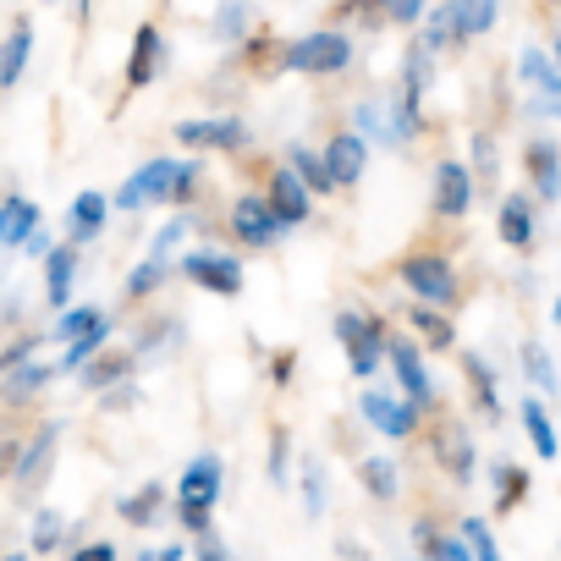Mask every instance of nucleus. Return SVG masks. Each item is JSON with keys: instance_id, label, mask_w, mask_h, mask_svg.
<instances>
[{"instance_id": "obj_20", "label": "nucleus", "mask_w": 561, "mask_h": 561, "mask_svg": "<svg viewBox=\"0 0 561 561\" xmlns=\"http://www.w3.org/2000/svg\"><path fill=\"white\" fill-rule=\"evenodd\" d=\"M56 380V364H18V369H7V380H0V402L7 408H23V402H34L45 386Z\"/></svg>"}, {"instance_id": "obj_16", "label": "nucleus", "mask_w": 561, "mask_h": 561, "mask_svg": "<svg viewBox=\"0 0 561 561\" xmlns=\"http://www.w3.org/2000/svg\"><path fill=\"white\" fill-rule=\"evenodd\" d=\"M160 67H165V39H160V28H154V23H144V28L133 34L127 89H144V83H154V78H160Z\"/></svg>"}, {"instance_id": "obj_33", "label": "nucleus", "mask_w": 561, "mask_h": 561, "mask_svg": "<svg viewBox=\"0 0 561 561\" xmlns=\"http://www.w3.org/2000/svg\"><path fill=\"white\" fill-rule=\"evenodd\" d=\"M287 165H293V171H298L314 193H331V187H336L331 160H325V154H314V149H304V144H293V149H287Z\"/></svg>"}, {"instance_id": "obj_39", "label": "nucleus", "mask_w": 561, "mask_h": 561, "mask_svg": "<svg viewBox=\"0 0 561 561\" xmlns=\"http://www.w3.org/2000/svg\"><path fill=\"white\" fill-rule=\"evenodd\" d=\"M165 275H171V259H144V264H133V275H127V298H149V293H160L165 287Z\"/></svg>"}, {"instance_id": "obj_38", "label": "nucleus", "mask_w": 561, "mask_h": 561, "mask_svg": "<svg viewBox=\"0 0 561 561\" xmlns=\"http://www.w3.org/2000/svg\"><path fill=\"white\" fill-rule=\"evenodd\" d=\"M111 314L105 309H61V320H56V331H50V342H78V336H89V331H100Z\"/></svg>"}, {"instance_id": "obj_54", "label": "nucleus", "mask_w": 561, "mask_h": 561, "mask_svg": "<svg viewBox=\"0 0 561 561\" xmlns=\"http://www.w3.org/2000/svg\"><path fill=\"white\" fill-rule=\"evenodd\" d=\"M293 369H298L293 353H275V358H270V380H275V386H293Z\"/></svg>"}, {"instance_id": "obj_58", "label": "nucleus", "mask_w": 561, "mask_h": 561, "mask_svg": "<svg viewBox=\"0 0 561 561\" xmlns=\"http://www.w3.org/2000/svg\"><path fill=\"white\" fill-rule=\"evenodd\" d=\"M28 556H34V550H12V556H0V561H28Z\"/></svg>"}, {"instance_id": "obj_31", "label": "nucleus", "mask_w": 561, "mask_h": 561, "mask_svg": "<svg viewBox=\"0 0 561 561\" xmlns=\"http://www.w3.org/2000/svg\"><path fill=\"white\" fill-rule=\"evenodd\" d=\"M484 473H490V484H495V512H512V506L528 495V468H517V462L501 457V462H490Z\"/></svg>"}, {"instance_id": "obj_1", "label": "nucleus", "mask_w": 561, "mask_h": 561, "mask_svg": "<svg viewBox=\"0 0 561 561\" xmlns=\"http://www.w3.org/2000/svg\"><path fill=\"white\" fill-rule=\"evenodd\" d=\"M193 187H198V160H149L122 182L116 209L138 215L144 204H187Z\"/></svg>"}, {"instance_id": "obj_37", "label": "nucleus", "mask_w": 561, "mask_h": 561, "mask_svg": "<svg viewBox=\"0 0 561 561\" xmlns=\"http://www.w3.org/2000/svg\"><path fill=\"white\" fill-rule=\"evenodd\" d=\"M248 23H253V7H248V0H220L215 34H220L226 45H242V39H248Z\"/></svg>"}, {"instance_id": "obj_2", "label": "nucleus", "mask_w": 561, "mask_h": 561, "mask_svg": "<svg viewBox=\"0 0 561 561\" xmlns=\"http://www.w3.org/2000/svg\"><path fill=\"white\" fill-rule=\"evenodd\" d=\"M220 490H226V462L215 451H198L182 468V479H176V523L187 534H204L209 517H215V506H220Z\"/></svg>"}, {"instance_id": "obj_60", "label": "nucleus", "mask_w": 561, "mask_h": 561, "mask_svg": "<svg viewBox=\"0 0 561 561\" xmlns=\"http://www.w3.org/2000/svg\"><path fill=\"white\" fill-rule=\"evenodd\" d=\"M550 314H556V325H561V298H556V309H550Z\"/></svg>"}, {"instance_id": "obj_34", "label": "nucleus", "mask_w": 561, "mask_h": 561, "mask_svg": "<svg viewBox=\"0 0 561 561\" xmlns=\"http://www.w3.org/2000/svg\"><path fill=\"white\" fill-rule=\"evenodd\" d=\"M408 325H413V331H419V336H424L430 347H440V353H446V347L457 342L451 320H446L440 309H430V304H413V309H408Z\"/></svg>"}, {"instance_id": "obj_5", "label": "nucleus", "mask_w": 561, "mask_h": 561, "mask_svg": "<svg viewBox=\"0 0 561 561\" xmlns=\"http://www.w3.org/2000/svg\"><path fill=\"white\" fill-rule=\"evenodd\" d=\"M336 342H342V353H347V364H353L358 380H369L380 364H391V336H386V325L369 320V314H358V309H342V314H336Z\"/></svg>"}, {"instance_id": "obj_3", "label": "nucleus", "mask_w": 561, "mask_h": 561, "mask_svg": "<svg viewBox=\"0 0 561 561\" xmlns=\"http://www.w3.org/2000/svg\"><path fill=\"white\" fill-rule=\"evenodd\" d=\"M280 72H304V78H336L353 67V39L336 34V28H320V34H304L293 45H280L275 56Z\"/></svg>"}, {"instance_id": "obj_32", "label": "nucleus", "mask_w": 561, "mask_h": 561, "mask_svg": "<svg viewBox=\"0 0 561 561\" xmlns=\"http://www.w3.org/2000/svg\"><path fill=\"white\" fill-rule=\"evenodd\" d=\"M523 430H528V446H534L545 462L561 451V440H556V430H550V413H545V402H539V397H523Z\"/></svg>"}, {"instance_id": "obj_7", "label": "nucleus", "mask_w": 561, "mask_h": 561, "mask_svg": "<svg viewBox=\"0 0 561 561\" xmlns=\"http://www.w3.org/2000/svg\"><path fill=\"white\" fill-rule=\"evenodd\" d=\"M182 275L193 280V287L215 293V298H237L242 293V259L220 253V248H193L182 253Z\"/></svg>"}, {"instance_id": "obj_22", "label": "nucleus", "mask_w": 561, "mask_h": 561, "mask_svg": "<svg viewBox=\"0 0 561 561\" xmlns=\"http://www.w3.org/2000/svg\"><path fill=\"white\" fill-rule=\"evenodd\" d=\"M517 72H523V83L539 94V100H561V61L550 56V50H523L517 56Z\"/></svg>"}, {"instance_id": "obj_30", "label": "nucleus", "mask_w": 561, "mask_h": 561, "mask_svg": "<svg viewBox=\"0 0 561 561\" xmlns=\"http://www.w3.org/2000/svg\"><path fill=\"white\" fill-rule=\"evenodd\" d=\"M446 7H451V18H457V34H462V39L490 34V28H495V18H501V0H446Z\"/></svg>"}, {"instance_id": "obj_48", "label": "nucleus", "mask_w": 561, "mask_h": 561, "mask_svg": "<svg viewBox=\"0 0 561 561\" xmlns=\"http://www.w3.org/2000/svg\"><path fill=\"white\" fill-rule=\"evenodd\" d=\"M473 171L490 182L495 176V138L490 133H473Z\"/></svg>"}, {"instance_id": "obj_10", "label": "nucleus", "mask_w": 561, "mask_h": 561, "mask_svg": "<svg viewBox=\"0 0 561 561\" xmlns=\"http://www.w3.org/2000/svg\"><path fill=\"white\" fill-rule=\"evenodd\" d=\"M176 144L182 149H248L253 133L237 116H198V122H176Z\"/></svg>"}, {"instance_id": "obj_52", "label": "nucleus", "mask_w": 561, "mask_h": 561, "mask_svg": "<svg viewBox=\"0 0 561 561\" xmlns=\"http://www.w3.org/2000/svg\"><path fill=\"white\" fill-rule=\"evenodd\" d=\"M67 561H122V550H116L111 539H89V545H78Z\"/></svg>"}, {"instance_id": "obj_9", "label": "nucleus", "mask_w": 561, "mask_h": 561, "mask_svg": "<svg viewBox=\"0 0 561 561\" xmlns=\"http://www.w3.org/2000/svg\"><path fill=\"white\" fill-rule=\"evenodd\" d=\"M358 413H364L380 435H391V440H408V435L424 424V408H419V402L386 397V391H364V397H358Z\"/></svg>"}, {"instance_id": "obj_23", "label": "nucleus", "mask_w": 561, "mask_h": 561, "mask_svg": "<svg viewBox=\"0 0 561 561\" xmlns=\"http://www.w3.org/2000/svg\"><path fill=\"white\" fill-rule=\"evenodd\" d=\"M413 539H419V550H424L430 561H479L473 545H468V534H440L430 517L413 523Z\"/></svg>"}, {"instance_id": "obj_53", "label": "nucleus", "mask_w": 561, "mask_h": 561, "mask_svg": "<svg viewBox=\"0 0 561 561\" xmlns=\"http://www.w3.org/2000/svg\"><path fill=\"white\" fill-rule=\"evenodd\" d=\"M34 347H39V336H18L7 353H0V375H7V369H18V364H28V358H34Z\"/></svg>"}, {"instance_id": "obj_50", "label": "nucleus", "mask_w": 561, "mask_h": 561, "mask_svg": "<svg viewBox=\"0 0 561 561\" xmlns=\"http://www.w3.org/2000/svg\"><path fill=\"white\" fill-rule=\"evenodd\" d=\"M100 408H111V413H122V408H138V386H133V380H122V386L100 391Z\"/></svg>"}, {"instance_id": "obj_55", "label": "nucleus", "mask_w": 561, "mask_h": 561, "mask_svg": "<svg viewBox=\"0 0 561 561\" xmlns=\"http://www.w3.org/2000/svg\"><path fill=\"white\" fill-rule=\"evenodd\" d=\"M50 248H56V242H50V231H45V226H39V231H34L28 242H23V253H34V259H45Z\"/></svg>"}, {"instance_id": "obj_27", "label": "nucleus", "mask_w": 561, "mask_h": 561, "mask_svg": "<svg viewBox=\"0 0 561 561\" xmlns=\"http://www.w3.org/2000/svg\"><path fill=\"white\" fill-rule=\"evenodd\" d=\"M462 375H468V391H473V402H479V413L495 424L501 419V391H495V369L479 358V353H462Z\"/></svg>"}, {"instance_id": "obj_29", "label": "nucleus", "mask_w": 561, "mask_h": 561, "mask_svg": "<svg viewBox=\"0 0 561 561\" xmlns=\"http://www.w3.org/2000/svg\"><path fill=\"white\" fill-rule=\"evenodd\" d=\"M116 512H122V523H133V528H154V523L165 517V484H144L138 495H122Z\"/></svg>"}, {"instance_id": "obj_6", "label": "nucleus", "mask_w": 561, "mask_h": 561, "mask_svg": "<svg viewBox=\"0 0 561 561\" xmlns=\"http://www.w3.org/2000/svg\"><path fill=\"white\" fill-rule=\"evenodd\" d=\"M287 231H293V226H287V215L270 204V193H264V198L248 193V198L231 204V237H237L242 248H275Z\"/></svg>"}, {"instance_id": "obj_18", "label": "nucleus", "mask_w": 561, "mask_h": 561, "mask_svg": "<svg viewBox=\"0 0 561 561\" xmlns=\"http://www.w3.org/2000/svg\"><path fill=\"white\" fill-rule=\"evenodd\" d=\"M325 160L336 171V187H353L364 176V165H369V138L364 133H336L331 149H325Z\"/></svg>"}, {"instance_id": "obj_14", "label": "nucleus", "mask_w": 561, "mask_h": 561, "mask_svg": "<svg viewBox=\"0 0 561 561\" xmlns=\"http://www.w3.org/2000/svg\"><path fill=\"white\" fill-rule=\"evenodd\" d=\"M468 204H473V176H468V165H462V160H440V165H435V215L457 220V215H468Z\"/></svg>"}, {"instance_id": "obj_25", "label": "nucleus", "mask_w": 561, "mask_h": 561, "mask_svg": "<svg viewBox=\"0 0 561 561\" xmlns=\"http://www.w3.org/2000/svg\"><path fill=\"white\" fill-rule=\"evenodd\" d=\"M133 364H138V353H116V347H105V353H94L78 375H83L89 391H111V386H122V380L133 375Z\"/></svg>"}, {"instance_id": "obj_15", "label": "nucleus", "mask_w": 561, "mask_h": 561, "mask_svg": "<svg viewBox=\"0 0 561 561\" xmlns=\"http://www.w3.org/2000/svg\"><path fill=\"white\" fill-rule=\"evenodd\" d=\"M78 242L72 248H50L45 253V304L50 309H67L72 304V287H78Z\"/></svg>"}, {"instance_id": "obj_45", "label": "nucleus", "mask_w": 561, "mask_h": 561, "mask_svg": "<svg viewBox=\"0 0 561 561\" xmlns=\"http://www.w3.org/2000/svg\"><path fill=\"white\" fill-rule=\"evenodd\" d=\"M304 506H309V517L325 512V468H320L314 457L304 462Z\"/></svg>"}, {"instance_id": "obj_40", "label": "nucleus", "mask_w": 561, "mask_h": 561, "mask_svg": "<svg viewBox=\"0 0 561 561\" xmlns=\"http://www.w3.org/2000/svg\"><path fill=\"white\" fill-rule=\"evenodd\" d=\"M67 539V523H61V512H50V506H39L34 512V556H56V545Z\"/></svg>"}, {"instance_id": "obj_13", "label": "nucleus", "mask_w": 561, "mask_h": 561, "mask_svg": "<svg viewBox=\"0 0 561 561\" xmlns=\"http://www.w3.org/2000/svg\"><path fill=\"white\" fill-rule=\"evenodd\" d=\"M523 171H528L539 204H556V198H561V149H556L550 138H528V149H523Z\"/></svg>"}, {"instance_id": "obj_47", "label": "nucleus", "mask_w": 561, "mask_h": 561, "mask_svg": "<svg viewBox=\"0 0 561 561\" xmlns=\"http://www.w3.org/2000/svg\"><path fill=\"white\" fill-rule=\"evenodd\" d=\"M353 116H358V133H364V138H380V144H391V127H386L380 105H358Z\"/></svg>"}, {"instance_id": "obj_42", "label": "nucleus", "mask_w": 561, "mask_h": 561, "mask_svg": "<svg viewBox=\"0 0 561 561\" xmlns=\"http://www.w3.org/2000/svg\"><path fill=\"white\" fill-rule=\"evenodd\" d=\"M105 342H111V320L100 325V331H89V336H78V342H67V353H61V369H83L94 353H105Z\"/></svg>"}, {"instance_id": "obj_12", "label": "nucleus", "mask_w": 561, "mask_h": 561, "mask_svg": "<svg viewBox=\"0 0 561 561\" xmlns=\"http://www.w3.org/2000/svg\"><path fill=\"white\" fill-rule=\"evenodd\" d=\"M56 440H61V424H39V430H34V440L23 446V457H18V468H12L18 495H34V490H39V479H45L50 462H56Z\"/></svg>"}, {"instance_id": "obj_4", "label": "nucleus", "mask_w": 561, "mask_h": 561, "mask_svg": "<svg viewBox=\"0 0 561 561\" xmlns=\"http://www.w3.org/2000/svg\"><path fill=\"white\" fill-rule=\"evenodd\" d=\"M397 275H402V287H408L419 304H430V309H451V304L462 298L457 264H451L446 253H408Z\"/></svg>"}, {"instance_id": "obj_8", "label": "nucleus", "mask_w": 561, "mask_h": 561, "mask_svg": "<svg viewBox=\"0 0 561 561\" xmlns=\"http://www.w3.org/2000/svg\"><path fill=\"white\" fill-rule=\"evenodd\" d=\"M391 375H397V386H402V397H408V402H419L424 413H435V408H440L435 380H430V369H424V353H419L408 336H391Z\"/></svg>"}, {"instance_id": "obj_51", "label": "nucleus", "mask_w": 561, "mask_h": 561, "mask_svg": "<svg viewBox=\"0 0 561 561\" xmlns=\"http://www.w3.org/2000/svg\"><path fill=\"white\" fill-rule=\"evenodd\" d=\"M193 556H198V561H237V556L226 550V539H220V534H209V528L198 534V545H193Z\"/></svg>"}, {"instance_id": "obj_56", "label": "nucleus", "mask_w": 561, "mask_h": 561, "mask_svg": "<svg viewBox=\"0 0 561 561\" xmlns=\"http://www.w3.org/2000/svg\"><path fill=\"white\" fill-rule=\"evenodd\" d=\"M182 556H187L182 545H160V550H144L138 561H182Z\"/></svg>"}, {"instance_id": "obj_59", "label": "nucleus", "mask_w": 561, "mask_h": 561, "mask_svg": "<svg viewBox=\"0 0 561 561\" xmlns=\"http://www.w3.org/2000/svg\"><path fill=\"white\" fill-rule=\"evenodd\" d=\"M550 56H556V61H561V28H556V39H550Z\"/></svg>"}, {"instance_id": "obj_41", "label": "nucleus", "mask_w": 561, "mask_h": 561, "mask_svg": "<svg viewBox=\"0 0 561 561\" xmlns=\"http://www.w3.org/2000/svg\"><path fill=\"white\" fill-rule=\"evenodd\" d=\"M419 39H424L435 56H440V50H451V45L462 39V34H457V18H451V7H446V0H440V12H430V28H424Z\"/></svg>"}, {"instance_id": "obj_43", "label": "nucleus", "mask_w": 561, "mask_h": 561, "mask_svg": "<svg viewBox=\"0 0 561 561\" xmlns=\"http://www.w3.org/2000/svg\"><path fill=\"white\" fill-rule=\"evenodd\" d=\"M187 226H193L187 215H171V220H165V226H160V231L149 237V253H154V259H171V253L182 248V237H187Z\"/></svg>"}, {"instance_id": "obj_19", "label": "nucleus", "mask_w": 561, "mask_h": 561, "mask_svg": "<svg viewBox=\"0 0 561 561\" xmlns=\"http://www.w3.org/2000/svg\"><path fill=\"white\" fill-rule=\"evenodd\" d=\"M116 209V198H105V193H78L72 198V209H67V226H72V242L83 248V242H94L100 231H105V215Z\"/></svg>"}, {"instance_id": "obj_49", "label": "nucleus", "mask_w": 561, "mask_h": 561, "mask_svg": "<svg viewBox=\"0 0 561 561\" xmlns=\"http://www.w3.org/2000/svg\"><path fill=\"white\" fill-rule=\"evenodd\" d=\"M424 7H430V0H386V12H391L397 28H413V23L424 18Z\"/></svg>"}, {"instance_id": "obj_21", "label": "nucleus", "mask_w": 561, "mask_h": 561, "mask_svg": "<svg viewBox=\"0 0 561 561\" xmlns=\"http://www.w3.org/2000/svg\"><path fill=\"white\" fill-rule=\"evenodd\" d=\"M534 204H528V193H506L501 198V215H495V231H501V242L506 248H528L534 242Z\"/></svg>"}, {"instance_id": "obj_36", "label": "nucleus", "mask_w": 561, "mask_h": 561, "mask_svg": "<svg viewBox=\"0 0 561 561\" xmlns=\"http://www.w3.org/2000/svg\"><path fill=\"white\" fill-rule=\"evenodd\" d=\"M358 479H364V490H369L375 501H397V490H402V473H397L391 457H369V462L358 468Z\"/></svg>"}, {"instance_id": "obj_24", "label": "nucleus", "mask_w": 561, "mask_h": 561, "mask_svg": "<svg viewBox=\"0 0 561 561\" xmlns=\"http://www.w3.org/2000/svg\"><path fill=\"white\" fill-rule=\"evenodd\" d=\"M39 226H45L39 220V204H28L23 193H12L7 204H0V242H7V248H23Z\"/></svg>"}, {"instance_id": "obj_61", "label": "nucleus", "mask_w": 561, "mask_h": 561, "mask_svg": "<svg viewBox=\"0 0 561 561\" xmlns=\"http://www.w3.org/2000/svg\"><path fill=\"white\" fill-rule=\"evenodd\" d=\"M413 561H430V556H413Z\"/></svg>"}, {"instance_id": "obj_44", "label": "nucleus", "mask_w": 561, "mask_h": 561, "mask_svg": "<svg viewBox=\"0 0 561 561\" xmlns=\"http://www.w3.org/2000/svg\"><path fill=\"white\" fill-rule=\"evenodd\" d=\"M462 534H468V545H473V556H479V561H506L484 517H462Z\"/></svg>"}, {"instance_id": "obj_62", "label": "nucleus", "mask_w": 561, "mask_h": 561, "mask_svg": "<svg viewBox=\"0 0 561 561\" xmlns=\"http://www.w3.org/2000/svg\"><path fill=\"white\" fill-rule=\"evenodd\" d=\"M45 7H50V0H45Z\"/></svg>"}, {"instance_id": "obj_57", "label": "nucleus", "mask_w": 561, "mask_h": 561, "mask_svg": "<svg viewBox=\"0 0 561 561\" xmlns=\"http://www.w3.org/2000/svg\"><path fill=\"white\" fill-rule=\"evenodd\" d=\"M342 561H369V556H364L358 545H347V539H342Z\"/></svg>"}, {"instance_id": "obj_17", "label": "nucleus", "mask_w": 561, "mask_h": 561, "mask_svg": "<svg viewBox=\"0 0 561 561\" xmlns=\"http://www.w3.org/2000/svg\"><path fill=\"white\" fill-rule=\"evenodd\" d=\"M309 193H314V187H309L293 165H280V171L270 176V204H275L280 215H287V226H304V220H309V209H314V204H309Z\"/></svg>"}, {"instance_id": "obj_35", "label": "nucleus", "mask_w": 561, "mask_h": 561, "mask_svg": "<svg viewBox=\"0 0 561 561\" xmlns=\"http://www.w3.org/2000/svg\"><path fill=\"white\" fill-rule=\"evenodd\" d=\"M523 375L528 386H539L545 397H561V375H556V358L539 347V342H523Z\"/></svg>"}, {"instance_id": "obj_28", "label": "nucleus", "mask_w": 561, "mask_h": 561, "mask_svg": "<svg viewBox=\"0 0 561 561\" xmlns=\"http://www.w3.org/2000/svg\"><path fill=\"white\" fill-rule=\"evenodd\" d=\"M182 320L176 314H160V320H149V325H138V336H133V353L138 358H154V353H171V347H182Z\"/></svg>"}, {"instance_id": "obj_46", "label": "nucleus", "mask_w": 561, "mask_h": 561, "mask_svg": "<svg viewBox=\"0 0 561 561\" xmlns=\"http://www.w3.org/2000/svg\"><path fill=\"white\" fill-rule=\"evenodd\" d=\"M287 451H293V435L275 430V435H270V479H275V484H287Z\"/></svg>"}, {"instance_id": "obj_26", "label": "nucleus", "mask_w": 561, "mask_h": 561, "mask_svg": "<svg viewBox=\"0 0 561 561\" xmlns=\"http://www.w3.org/2000/svg\"><path fill=\"white\" fill-rule=\"evenodd\" d=\"M28 50H34V28L18 18L12 34H7V45H0V89H18V83H23V72H28Z\"/></svg>"}, {"instance_id": "obj_11", "label": "nucleus", "mask_w": 561, "mask_h": 561, "mask_svg": "<svg viewBox=\"0 0 561 561\" xmlns=\"http://www.w3.org/2000/svg\"><path fill=\"white\" fill-rule=\"evenodd\" d=\"M430 451H435V462L446 468V479L451 484H473V468H479V457H473V440H468V430L462 424H435V435H430Z\"/></svg>"}]
</instances>
